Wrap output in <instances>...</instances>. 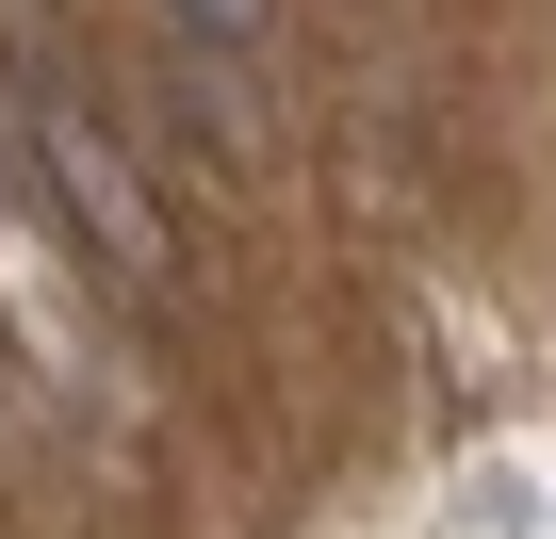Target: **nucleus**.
<instances>
[{
    "label": "nucleus",
    "instance_id": "f257e3e1",
    "mask_svg": "<svg viewBox=\"0 0 556 539\" xmlns=\"http://www.w3.org/2000/svg\"><path fill=\"white\" fill-rule=\"evenodd\" d=\"M197 17H213V34H262V0H197Z\"/></svg>",
    "mask_w": 556,
    "mask_h": 539
}]
</instances>
